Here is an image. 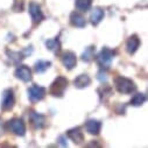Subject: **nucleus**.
Wrapping results in <instances>:
<instances>
[{"mask_svg": "<svg viewBox=\"0 0 148 148\" xmlns=\"http://www.w3.org/2000/svg\"><path fill=\"white\" fill-rule=\"evenodd\" d=\"M92 0H75V6L79 12H86L91 8Z\"/></svg>", "mask_w": 148, "mask_h": 148, "instance_id": "a211bd4d", "label": "nucleus"}, {"mask_svg": "<svg viewBox=\"0 0 148 148\" xmlns=\"http://www.w3.org/2000/svg\"><path fill=\"white\" fill-rule=\"evenodd\" d=\"M114 85H116V89L123 95H131L136 90V85L134 84V82L124 76L116 77Z\"/></svg>", "mask_w": 148, "mask_h": 148, "instance_id": "f257e3e1", "label": "nucleus"}, {"mask_svg": "<svg viewBox=\"0 0 148 148\" xmlns=\"http://www.w3.org/2000/svg\"><path fill=\"white\" fill-rule=\"evenodd\" d=\"M7 128L18 136H23L26 134V125L22 119L13 118L7 121Z\"/></svg>", "mask_w": 148, "mask_h": 148, "instance_id": "20e7f679", "label": "nucleus"}, {"mask_svg": "<svg viewBox=\"0 0 148 148\" xmlns=\"http://www.w3.org/2000/svg\"><path fill=\"white\" fill-rule=\"evenodd\" d=\"M85 128H86L88 133H90L92 135H97V134L100 133L101 123L99 120H96V119H89L85 123Z\"/></svg>", "mask_w": 148, "mask_h": 148, "instance_id": "ddd939ff", "label": "nucleus"}, {"mask_svg": "<svg viewBox=\"0 0 148 148\" xmlns=\"http://www.w3.org/2000/svg\"><path fill=\"white\" fill-rule=\"evenodd\" d=\"M68 88V79L63 76H58L50 85L49 92L54 97H63L65 90Z\"/></svg>", "mask_w": 148, "mask_h": 148, "instance_id": "7ed1b4c3", "label": "nucleus"}, {"mask_svg": "<svg viewBox=\"0 0 148 148\" xmlns=\"http://www.w3.org/2000/svg\"><path fill=\"white\" fill-rule=\"evenodd\" d=\"M62 64L66 70H72L77 64V57L76 54L72 51H65L62 55Z\"/></svg>", "mask_w": 148, "mask_h": 148, "instance_id": "9d476101", "label": "nucleus"}, {"mask_svg": "<svg viewBox=\"0 0 148 148\" xmlns=\"http://www.w3.org/2000/svg\"><path fill=\"white\" fill-rule=\"evenodd\" d=\"M28 117H29V121H30L32 126L35 130H42L46 126L47 119L43 114H40L38 112H35V111H30Z\"/></svg>", "mask_w": 148, "mask_h": 148, "instance_id": "0eeeda50", "label": "nucleus"}, {"mask_svg": "<svg viewBox=\"0 0 148 148\" xmlns=\"http://www.w3.org/2000/svg\"><path fill=\"white\" fill-rule=\"evenodd\" d=\"M140 47V39L138 38V35H132L131 38L126 42V50L128 54H134L138 48Z\"/></svg>", "mask_w": 148, "mask_h": 148, "instance_id": "4468645a", "label": "nucleus"}, {"mask_svg": "<svg viewBox=\"0 0 148 148\" xmlns=\"http://www.w3.org/2000/svg\"><path fill=\"white\" fill-rule=\"evenodd\" d=\"M6 53H7L8 57H10V60H11L14 64H18L19 62H21V61L26 57V56L23 55V53H20V51H10V50H7Z\"/></svg>", "mask_w": 148, "mask_h": 148, "instance_id": "4be33fe9", "label": "nucleus"}, {"mask_svg": "<svg viewBox=\"0 0 148 148\" xmlns=\"http://www.w3.org/2000/svg\"><path fill=\"white\" fill-rule=\"evenodd\" d=\"M95 51H96V47H95V46L88 47V48L84 50L83 55H82V60H83L84 62H91V61L93 60V57H95Z\"/></svg>", "mask_w": 148, "mask_h": 148, "instance_id": "aec40b11", "label": "nucleus"}, {"mask_svg": "<svg viewBox=\"0 0 148 148\" xmlns=\"http://www.w3.org/2000/svg\"><path fill=\"white\" fill-rule=\"evenodd\" d=\"M28 12H29V15H30V18H32V20H33V22L35 25L40 23L45 19V15H43V12L41 10V6L38 5L36 3H30L29 4Z\"/></svg>", "mask_w": 148, "mask_h": 148, "instance_id": "6e6552de", "label": "nucleus"}, {"mask_svg": "<svg viewBox=\"0 0 148 148\" xmlns=\"http://www.w3.org/2000/svg\"><path fill=\"white\" fill-rule=\"evenodd\" d=\"M70 23L73 27H77V28H84L86 26V20L85 18L78 13V12H72L70 14Z\"/></svg>", "mask_w": 148, "mask_h": 148, "instance_id": "f8f14e48", "label": "nucleus"}, {"mask_svg": "<svg viewBox=\"0 0 148 148\" xmlns=\"http://www.w3.org/2000/svg\"><path fill=\"white\" fill-rule=\"evenodd\" d=\"M104 10L101 8V7H95L93 10H92V12H91V14H90V21H91V23L93 25V26H97V25H99V22L103 20V18H104Z\"/></svg>", "mask_w": 148, "mask_h": 148, "instance_id": "dca6fc26", "label": "nucleus"}, {"mask_svg": "<svg viewBox=\"0 0 148 148\" xmlns=\"http://www.w3.org/2000/svg\"><path fill=\"white\" fill-rule=\"evenodd\" d=\"M113 57H114V51L108 49V48H106V47H104L99 51V54L97 55L96 61H97L98 65L101 69H105L106 70V69L110 68L111 63H112V61H113Z\"/></svg>", "mask_w": 148, "mask_h": 148, "instance_id": "f03ea898", "label": "nucleus"}, {"mask_svg": "<svg viewBox=\"0 0 148 148\" xmlns=\"http://www.w3.org/2000/svg\"><path fill=\"white\" fill-rule=\"evenodd\" d=\"M98 92H99L100 99L104 97V100H105V97H110L111 95H112V90H111V88H108V86H106V85H104L103 88H100V89L98 90Z\"/></svg>", "mask_w": 148, "mask_h": 148, "instance_id": "5701e85b", "label": "nucleus"}, {"mask_svg": "<svg viewBox=\"0 0 148 148\" xmlns=\"http://www.w3.org/2000/svg\"><path fill=\"white\" fill-rule=\"evenodd\" d=\"M145 101H146V95H143V93H135L132 97V99L130 101V105H132V106H141V105H143Z\"/></svg>", "mask_w": 148, "mask_h": 148, "instance_id": "412c9836", "label": "nucleus"}, {"mask_svg": "<svg viewBox=\"0 0 148 148\" xmlns=\"http://www.w3.org/2000/svg\"><path fill=\"white\" fill-rule=\"evenodd\" d=\"M57 141H58V143H60L61 146H63V147H65V146H68V142H66V140H65V136H63V135H61V136H58V139H57Z\"/></svg>", "mask_w": 148, "mask_h": 148, "instance_id": "a878e982", "label": "nucleus"}, {"mask_svg": "<svg viewBox=\"0 0 148 148\" xmlns=\"http://www.w3.org/2000/svg\"><path fill=\"white\" fill-rule=\"evenodd\" d=\"M46 47H47V49L51 50L54 54H58L61 51V42L57 38L47 40L46 41Z\"/></svg>", "mask_w": 148, "mask_h": 148, "instance_id": "f3484780", "label": "nucleus"}, {"mask_svg": "<svg viewBox=\"0 0 148 148\" xmlns=\"http://www.w3.org/2000/svg\"><path fill=\"white\" fill-rule=\"evenodd\" d=\"M15 104V97L14 91L12 89H7L3 92V99H1V108L4 111H10L13 108Z\"/></svg>", "mask_w": 148, "mask_h": 148, "instance_id": "423d86ee", "label": "nucleus"}, {"mask_svg": "<svg viewBox=\"0 0 148 148\" xmlns=\"http://www.w3.org/2000/svg\"><path fill=\"white\" fill-rule=\"evenodd\" d=\"M50 65H51V62H49V61H39L35 63L34 70L38 73H43L50 68Z\"/></svg>", "mask_w": 148, "mask_h": 148, "instance_id": "6ab92c4d", "label": "nucleus"}, {"mask_svg": "<svg viewBox=\"0 0 148 148\" xmlns=\"http://www.w3.org/2000/svg\"><path fill=\"white\" fill-rule=\"evenodd\" d=\"M14 76L20 81H22L25 83H28V82L32 81V70L27 65H20L15 69Z\"/></svg>", "mask_w": 148, "mask_h": 148, "instance_id": "1a4fd4ad", "label": "nucleus"}, {"mask_svg": "<svg viewBox=\"0 0 148 148\" xmlns=\"http://www.w3.org/2000/svg\"><path fill=\"white\" fill-rule=\"evenodd\" d=\"M47 90L43 86H40L38 84H34L28 89V98L32 103H38L46 97Z\"/></svg>", "mask_w": 148, "mask_h": 148, "instance_id": "39448f33", "label": "nucleus"}, {"mask_svg": "<svg viewBox=\"0 0 148 148\" xmlns=\"http://www.w3.org/2000/svg\"><path fill=\"white\" fill-rule=\"evenodd\" d=\"M13 10L15 12H22V10H23V0H14Z\"/></svg>", "mask_w": 148, "mask_h": 148, "instance_id": "393cba45", "label": "nucleus"}, {"mask_svg": "<svg viewBox=\"0 0 148 148\" xmlns=\"http://www.w3.org/2000/svg\"><path fill=\"white\" fill-rule=\"evenodd\" d=\"M3 133H4V127H3V121L0 119V136L3 135Z\"/></svg>", "mask_w": 148, "mask_h": 148, "instance_id": "bb28decb", "label": "nucleus"}, {"mask_svg": "<svg viewBox=\"0 0 148 148\" xmlns=\"http://www.w3.org/2000/svg\"><path fill=\"white\" fill-rule=\"evenodd\" d=\"M97 78L100 83H106L107 82V72L105 71V69H101L99 72H98V75H97Z\"/></svg>", "mask_w": 148, "mask_h": 148, "instance_id": "b1692460", "label": "nucleus"}, {"mask_svg": "<svg viewBox=\"0 0 148 148\" xmlns=\"http://www.w3.org/2000/svg\"><path fill=\"white\" fill-rule=\"evenodd\" d=\"M91 84V78L85 75V73H82V75L77 76L75 79H73V85L77 89H84V88H88L89 85Z\"/></svg>", "mask_w": 148, "mask_h": 148, "instance_id": "2eb2a0df", "label": "nucleus"}, {"mask_svg": "<svg viewBox=\"0 0 148 148\" xmlns=\"http://www.w3.org/2000/svg\"><path fill=\"white\" fill-rule=\"evenodd\" d=\"M66 135L72 142H75L77 145H81L84 141V134L79 127H73V128L69 130L66 132Z\"/></svg>", "mask_w": 148, "mask_h": 148, "instance_id": "9b49d317", "label": "nucleus"}]
</instances>
